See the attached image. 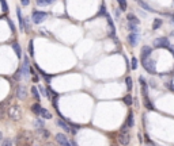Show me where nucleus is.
Listing matches in <instances>:
<instances>
[{"instance_id":"f257e3e1","label":"nucleus","mask_w":174,"mask_h":146,"mask_svg":"<svg viewBox=\"0 0 174 146\" xmlns=\"http://www.w3.org/2000/svg\"><path fill=\"white\" fill-rule=\"evenodd\" d=\"M8 116L12 119V120H19L22 118V110H20V107L18 104H12L8 108Z\"/></svg>"},{"instance_id":"f03ea898","label":"nucleus","mask_w":174,"mask_h":146,"mask_svg":"<svg viewBox=\"0 0 174 146\" xmlns=\"http://www.w3.org/2000/svg\"><path fill=\"white\" fill-rule=\"evenodd\" d=\"M48 16H49V14H48V12H44V11H34V12H33V15H32L33 23H36V24L42 23V22L46 19Z\"/></svg>"},{"instance_id":"7ed1b4c3","label":"nucleus","mask_w":174,"mask_h":146,"mask_svg":"<svg viewBox=\"0 0 174 146\" xmlns=\"http://www.w3.org/2000/svg\"><path fill=\"white\" fill-rule=\"evenodd\" d=\"M143 68L146 69L148 73H151V75H155L156 73V69H155V62L152 61V60L147 58L143 61Z\"/></svg>"},{"instance_id":"20e7f679","label":"nucleus","mask_w":174,"mask_h":146,"mask_svg":"<svg viewBox=\"0 0 174 146\" xmlns=\"http://www.w3.org/2000/svg\"><path fill=\"white\" fill-rule=\"evenodd\" d=\"M16 98L19 99V100H25V99L27 98V88L25 87L23 84H19L16 87Z\"/></svg>"},{"instance_id":"39448f33","label":"nucleus","mask_w":174,"mask_h":146,"mask_svg":"<svg viewBox=\"0 0 174 146\" xmlns=\"http://www.w3.org/2000/svg\"><path fill=\"white\" fill-rule=\"evenodd\" d=\"M20 69H22V75H23V77H27L29 72H30V60H29L27 55H25L23 57V64H22Z\"/></svg>"},{"instance_id":"423d86ee","label":"nucleus","mask_w":174,"mask_h":146,"mask_svg":"<svg viewBox=\"0 0 174 146\" xmlns=\"http://www.w3.org/2000/svg\"><path fill=\"white\" fill-rule=\"evenodd\" d=\"M139 39H140V35H139V33H130L129 35L127 37L128 44H129L132 48H135V46L139 44Z\"/></svg>"},{"instance_id":"0eeeda50","label":"nucleus","mask_w":174,"mask_h":146,"mask_svg":"<svg viewBox=\"0 0 174 146\" xmlns=\"http://www.w3.org/2000/svg\"><path fill=\"white\" fill-rule=\"evenodd\" d=\"M170 45L169 39H167L166 37H161V38H156L154 41V46L155 48H167Z\"/></svg>"},{"instance_id":"6e6552de","label":"nucleus","mask_w":174,"mask_h":146,"mask_svg":"<svg viewBox=\"0 0 174 146\" xmlns=\"http://www.w3.org/2000/svg\"><path fill=\"white\" fill-rule=\"evenodd\" d=\"M117 141H119V143H121V145H128V143H129V133H128V131H120Z\"/></svg>"},{"instance_id":"1a4fd4ad","label":"nucleus","mask_w":174,"mask_h":146,"mask_svg":"<svg viewBox=\"0 0 174 146\" xmlns=\"http://www.w3.org/2000/svg\"><path fill=\"white\" fill-rule=\"evenodd\" d=\"M56 142L60 143V145H63V146H69L71 145V142L68 141L67 138V135H64V134H56Z\"/></svg>"},{"instance_id":"9d476101","label":"nucleus","mask_w":174,"mask_h":146,"mask_svg":"<svg viewBox=\"0 0 174 146\" xmlns=\"http://www.w3.org/2000/svg\"><path fill=\"white\" fill-rule=\"evenodd\" d=\"M151 53H152V49H151L150 46H143V48H142V54H140L142 61H144V60H147V58H150Z\"/></svg>"},{"instance_id":"9b49d317","label":"nucleus","mask_w":174,"mask_h":146,"mask_svg":"<svg viewBox=\"0 0 174 146\" xmlns=\"http://www.w3.org/2000/svg\"><path fill=\"white\" fill-rule=\"evenodd\" d=\"M16 16H18V22H19V28L22 31H25V22H23V16H22V11L19 7H16Z\"/></svg>"},{"instance_id":"f8f14e48","label":"nucleus","mask_w":174,"mask_h":146,"mask_svg":"<svg viewBox=\"0 0 174 146\" xmlns=\"http://www.w3.org/2000/svg\"><path fill=\"white\" fill-rule=\"evenodd\" d=\"M57 125H59V126L61 127L65 133H69V131H71V127L68 126V122L65 120V119H63V118L59 119V120H57Z\"/></svg>"},{"instance_id":"ddd939ff","label":"nucleus","mask_w":174,"mask_h":146,"mask_svg":"<svg viewBox=\"0 0 174 146\" xmlns=\"http://www.w3.org/2000/svg\"><path fill=\"white\" fill-rule=\"evenodd\" d=\"M37 134L40 135V137H41L42 139H46V138H49L51 133H49L48 130H45L44 127H41V129H38V130H37Z\"/></svg>"},{"instance_id":"4468645a","label":"nucleus","mask_w":174,"mask_h":146,"mask_svg":"<svg viewBox=\"0 0 174 146\" xmlns=\"http://www.w3.org/2000/svg\"><path fill=\"white\" fill-rule=\"evenodd\" d=\"M140 84H142V93L143 96H147L148 95V89H147V83H146V80L143 79V77H140Z\"/></svg>"},{"instance_id":"2eb2a0df","label":"nucleus","mask_w":174,"mask_h":146,"mask_svg":"<svg viewBox=\"0 0 174 146\" xmlns=\"http://www.w3.org/2000/svg\"><path fill=\"white\" fill-rule=\"evenodd\" d=\"M12 49H14V51H15V54L20 58V57H22V49H20V45L18 44V42H14V44H12Z\"/></svg>"},{"instance_id":"dca6fc26","label":"nucleus","mask_w":174,"mask_h":146,"mask_svg":"<svg viewBox=\"0 0 174 146\" xmlns=\"http://www.w3.org/2000/svg\"><path fill=\"white\" fill-rule=\"evenodd\" d=\"M127 26H128V30H129L130 33H139V24L132 23V22H128Z\"/></svg>"},{"instance_id":"f3484780","label":"nucleus","mask_w":174,"mask_h":146,"mask_svg":"<svg viewBox=\"0 0 174 146\" xmlns=\"http://www.w3.org/2000/svg\"><path fill=\"white\" fill-rule=\"evenodd\" d=\"M40 116H42L44 119H51L52 118V114L49 112V110H46V108H41V112H40Z\"/></svg>"},{"instance_id":"a211bd4d","label":"nucleus","mask_w":174,"mask_h":146,"mask_svg":"<svg viewBox=\"0 0 174 146\" xmlns=\"http://www.w3.org/2000/svg\"><path fill=\"white\" fill-rule=\"evenodd\" d=\"M143 103H144V107H146L147 110H154V106H152V103L148 100V96H143Z\"/></svg>"},{"instance_id":"6ab92c4d","label":"nucleus","mask_w":174,"mask_h":146,"mask_svg":"<svg viewBox=\"0 0 174 146\" xmlns=\"http://www.w3.org/2000/svg\"><path fill=\"white\" fill-rule=\"evenodd\" d=\"M41 108H42V107H41V104H40V103H36V104H33V106H32V111H33V112H34V114L37 115V116H40Z\"/></svg>"},{"instance_id":"aec40b11","label":"nucleus","mask_w":174,"mask_h":146,"mask_svg":"<svg viewBox=\"0 0 174 146\" xmlns=\"http://www.w3.org/2000/svg\"><path fill=\"white\" fill-rule=\"evenodd\" d=\"M56 0H37V4L38 6H41V7H45V6H51V4H53Z\"/></svg>"},{"instance_id":"412c9836","label":"nucleus","mask_w":174,"mask_h":146,"mask_svg":"<svg viewBox=\"0 0 174 146\" xmlns=\"http://www.w3.org/2000/svg\"><path fill=\"white\" fill-rule=\"evenodd\" d=\"M136 1H138V3L140 4V6H142V7L144 8V10H146V11H148V12H155L154 10H152V8H151L150 6H148V4L146 3V1H143V0H136Z\"/></svg>"},{"instance_id":"4be33fe9","label":"nucleus","mask_w":174,"mask_h":146,"mask_svg":"<svg viewBox=\"0 0 174 146\" xmlns=\"http://www.w3.org/2000/svg\"><path fill=\"white\" fill-rule=\"evenodd\" d=\"M123 102L125 106H132V102H133V99H132V96L129 95V93H127V95L123 98Z\"/></svg>"},{"instance_id":"5701e85b","label":"nucleus","mask_w":174,"mask_h":146,"mask_svg":"<svg viewBox=\"0 0 174 146\" xmlns=\"http://www.w3.org/2000/svg\"><path fill=\"white\" fill-rule=\"evenodd\" d=\"M163 20L159 19V18H156V19H154V23H152V30H158L161 26H162Z\"/></svg>"},{"instance_id":"b1692460","label":"nucleus","mask_w":174,"mask_h":146,"mask_svg":"<svg viewBox=\"0 0 174 146\" xmlns=\"http://www.w3.org/2000/svg\"><path fill=\"white\" fill-rule=\"evenodd\" d=\"M127 125L129 126V129H130V127H133V112H132V111H129V112H128Z\"/></svg>"},{"instance_id":"393cba45","label":"nucleus","mask_w":174,"mask_h":146,"mask_svg":"<svg viewBox=\"0 0 174 146\" xmlns=\"http://www.w3.org/2000/svg\"><path fill=\"white\" fill-rule=\"evenodd\" d=\"M32 93H33V98L40 102V100H41V95H40V92H38V89H37V87H32Z\"/></svg>"},{"instance_id":"a878e982","label":"nucleus","mask_w":174,"mask_h":146,"mask_svg":"<svg viewBox=\"0 0 174 146\" xmlns=\"http://www.w3.org/2000/svg\"><path fill=\"white\" fill-rule=\"evenodd\" d=\"M127 19H128V22H132V23H136V24L140 23V20H139L138 18L133 15V14H128V15H127Z\"/></svg>"},{"instance_id":"bb28decb","label":"nucleus","mask_w":174,"mask_h":146,"mask_svg":"<svg viewBox=\"0 0 174 146\" xmlns=\"http://www.w3.org/2000/svg\"><path fill=\"white\" fill-rule=\"evenodd\" d=\"M117 3H119V6H120V10H123V11L127 10V7H128L127 0H117Z\"/></svg>"},{"instance_id":"cd10ccee","label":"nucleus","mask_w":174,"mask_h":146,"mask_svg":"<svg viewBox=\"0 0 174 146\" xmlns=\"http://www.w3.org/2000/svg\"><path fill=\"white\" fill-rule=\"evenodd\" d=\"M0 3H1V10H3V12L4 14H8V4H7V1L6 0H0Z\"/></svg>"},{"instance_id":"c85d7f7f","label":"nucleus","mask_w":174,"mask_h":146,"mask_svg":"<svg viewBox=\"0 0 174 146\" xmlns=\"http://www.w3.org/2000/svg\"><path fill=\"white\" fill-rule=\"evenodd\" d=\"M29 54H30V57H34V46H33V39L29 41Z\"/></svg>"},{"instance_id":"c756f323","label":"nucleus","mask_w":174,"mask_h":146,"mask_svg":"<svg viewBox=\"0 0 174 146\" xmlns=\"http://www.w3.org/2000/svg\"><path fill=\"white\" fill-rule=\"evenodd\" d=\"M136 68H138V60H136V57H133V58L130 60V69L136 71Z\"/></svg>"},{"instance_id":"7c9ffc66","label":"nucleus","mask_w":174,"mask_h":146,"mask_svg":"<svg viewBox=\"0 0 174 146\" xmlns=\"http://www.w3.org/2000/svg\"><path fill=\"white\" fill-rule=\"evenodd\" d=\"M22 76H23V75H22V69H20V68H19V69L16 71V73H15V75H14V79H15L16 81H19V80H20V77H22Z\"/></svg>"},{"instance_id":"2f4dec72","label":"nucleus","mask_w":174,"mask_h":146,"mask_svg":"<svg viewBox=\"0 0 174 146\" xmlns=\"http://www.w3.org/2000/svg\"><path fill=\"white\" fill-rule=\"evenodd\" d=\"M125 83H127V89L130 91V89H132V79H130V77H127V79H125Z\"/></svg>"},{"instance_id":"473e14b6","label":"nucleus","mask_w":174,"mask_h":146,"mask_svg":"<svg viewBox=\"0 0 174 146\" xmlns=\"http://www.w3.org/2000/svg\"><path fill=\"white\" fill-rule=\"evenodd\" d=\"M34 126H36L37 129H41V127H44V122L41 119H37L36 122H34Z\"/></svg>"},{"instance_id":"72a5a7b5","label":"nucleus","mask_w":174,"mask_h":146,"mask_svg":"<svg viewBox=\"0 0 174 146\" xmlns=\"http://www.w3.org/2000/svg\"><path fill=\"white\" fill-rule=\"evenodd\" d=\"M7 23L10 24V28H11V33H15V26H14V23H12L11 19H7Z\"/></svg>"},{"instance_id":"f704fd0d","label":"nucleus","mask_w":174,"mask_h":146,"mask_svg":"<svg viewBox=\"0 0 174 146\" xmlns=\"http://www.w3.org/2000/svg\"><path fill=\"white\" fill-rule=\"evenodd\" d=\"M106 15V7H105V4H102L101 6V11H99V15Z\"/></svg>"},{"instance_id":"c9c22d12","label":"nucleus","mask_w":174,"mask_h":146,"mask_svg":"<svg viewBox=\"0 0 174 146\" xmlns=\"http://www.w3.org/2000/svg\"><path fill=\"white\" fill-rule=\"evenodd\" d=\"M38 88H40V91H41V93H42V95H44V96H46V98H48V95H46L48 92H46V91H45V89H44V88H42V87H41V85H38Z\"/></svg>"},{"instance_id":"e433bc0d","label":"nucleus","mask_w":174,"mask_h":146,"mask_svg":"<svg viewBox=\"0 0 174 146\" xmlns=\"http://www.w3.org/2000/svg\"><path fill=\"white\" fill-rule=\"evenodd\" d=\"M33 81H34V83H40V77L37 75H33Z\"/></svg>"},{"instance_id":"4c0bfd02","label":"nucleus","mask_w":174,"mask_h":146,"mask_svg":"<svg viewBox=\"0 0 174 146\" xmlns=\"http://www.w3.org/2000/svg\"><path fill=\"white\" fill-rule=\"evenodd\" d=\"M166 49H169V51H170L171 54H173V55H174V46H173V45H169V46H167V48H166Z\"/></svg>"},{"instance_id":"58836bf2","label":"nucleus","mask_w":174,"mask_h":146,"mask_svg":"<svg viewBox=\"0 0 174 146\" xmlns=\"http://www.w3.org/2000/svg\"><path fill=\"white\" fill-rule=\"evenodd\" d=\"M1 143H3V145H11V141H10V139H4V141H1Z\"/></svg>"},{"instance_id":"ea45409f","label":"nucleus","mask_w":174,"mask_h":146,"mask_svg":"<svg viewBox=\"0 0 174 146\" xmlns=\"http://www.w3.org/2000/svg\"><path fill=\"white\" fill-rule=\"evenodd\" d=\"M20 1H22L23 6H29V4H30V0H20Z\"/></svg>"},{"instance_id":"a19ab883","label":"nucleus","mask_w":174,"mask_h":146,"mask_svg":"<svg viewBox=\"0 0 174 146\" xmlns=\"http://www.w3.org/2000/svg\"><path fill=\"white\" fill-rule=\"evenodd\" d=\"M146 143H150V145H154V142H152V141H150V139H148V135H146Z\"/></svg>"},{"instance_id":"79ce46f5","label":"nucleus","mask_w":174,"mask_h":146,"mask_svg":"<svg viewBox=\"0 0 174 146\" xmlns=\"http://www.w3.org/2000/svg\"><path fill=\"white\" fill-rule=\"evenodd\" d=\"M3 116H4V111L0 110V118H3Z\"/></svg>"},{"instance_id":"37998d69","label":"nucleus","mask_w":174,"mask_h":146,"mask_svg":"<svg viewBox=\"0 0 174 146\" xmlns=\"http://www.w3.org/2000/svg\"><path fill=\"white\" fill-rule=\"evenodd\" d=\"M133 102H135V104H136V107H139V102H138V99H135Z\"/></svg>"},{"instance_id":"c03bdc74","label":"nucleus","mask_w":174,"mask_h":146,"mask_svg":"<svg viewBox=\"0 0 174 146\" xmlns=\"http://www.w3.org/2000/svg\"><path fill=\"white\" fill-rule=\"evenodd\" d=\"M1 138H3V134H1V131H0V141H1Z\"/></svg>"}]
</instances>
